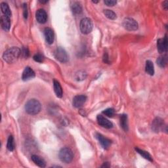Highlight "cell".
Returning a JSON list of instances; mask_svg holds the SVG:
<instances>
[{
    "instance_id": "cell-1",
    "label": "cell",
    "mask_w": 168,
    "mask_h": 168,
    "mask_svg": "<svg viewBox=\"0 0 168 168\" xmlns=\"http://www.w3.org/2000/svg\"><path fill=\"white\" fill-rule=\"evenodd\" d=\"M20 56H21V50L18 47H13L8 49L4 52L3 59L6 63L12 64L18 59Z\"/></svg>"
},
{
    "instance_id": "cell-2",
    "label": "cell",
    "mask_w": 168,
    "mask_h": 168,
    "mask_svg": "<svg viewBox=\"0 0 168 168\" xmlns=\"http://www.w3.org/2000/svg\"><path fill=\"white\" fill-rule=\"evenodd\" d=\"M42 109V105L39 100L32 99L29 100L25 104V110L28 114L36 115Z\"/></svg>"
},
{
    "instance_id": "cell-3",
    "label": "cell",
    "mask_w": 168,
    "mask_h": 168,
    "mask_svg": "<svg viewBox=\"0 0 168 168\" xmlns=\"http://www.w3.org/2000/svg\"><path fill=\"white\" fill-rule=\"evenodd\" d=\"M59 157L61 162L65 163V164H69L73 160L74 154L72 150L70 149L64 147L60 150Z\"/></svg>"
},
{
    "instance_id": "cell-4",
    "label": "cell",
    "mask_w": 168,
    "mask_h": 168,
    "mask_svg": "<svg viewBox=\"0 0 168 168\" xmlns=\"http://www.w3.org/2000/svg\"><path fill=\"white\" fill-rule=\"evenodd\" d=\"M93 28V24L91 18L85 17L81 20L80 23V28L81 33L84 34H88L92 31Z\"/></svg>"
},
{
    "instance_id": "cell-5",
    "label": "cell",
    "mask_w": 168,
    "mask_h": 168,
    "mask_svg": "<svg viewBox=\"0 0 168 168\" xmlns=\"http://www.w3.org/2000/svg\"><path fill=\"white\" fill-rule=\"evenodd\" d=\"M122 26L128 31H135L139 28V25L136 20L130 17L125 18L122 22Z\"/></svg>"
},
{
    "instance_id": "cell-6",
    "label": "cell",
    "mask_w": 168,
    "mask_h": 168,
    "mask_svg": "<svg viewBox=\"0 0 168 168\" xmlns=\"http://www.w3.org/2000/svg\"><path fill=\"white\" fill-rule=\"evenodd\" d=\"M54 56L56 59L62 63H67L68 60V55L67 51L64 48L61 47H59L56 49L54 53Z\"/></svg>"
},
{
    "instance_id": "cell-7",
    "label": "cell",
    "mask_w": 168,
    "mask_h": 168,
    "mask_svg": "<svg viewBox=\"0 0 168 168\" xmlns=\"http://www.w3.org/2000/svg\"><path fill=\"white\" fill-rule=\"evenodd\" d=\"M165 126V124L164 120L160 118V117H156L153 120L152 123V129L155 133H159L164 130Z\"/></svg>"
},
{
    "instance_id": "cell-8",
    "label": "cell",
    "mask_w": 168,
    "mask_h": 168,
    "mask_svg": "<svg viewBox=\"0 0 168 168\" xmlns=\"http://www.w3.org/2000/svg\"><path fill=\"white\" fill-rule=\"evenodd\" d=\"M157 49L160 53L167 52V35H165L164 38H160L157 40Z\"/></svg>"
},
{
    "instance_id": "cell-9",
    "label": "cell",
    "mask_w": 168,
    "mask_h": 168,
    "mask_svg": "<svg viewBox=\"0 0 168 168\" xmlns=\"http://www.w3.org/2000/svg\"><path fill=\"white\" fill-rule=\"evenodd\" d=\"M95 137H96V138L98 139V141L100 142V144L101 145L102 147H103L104 149L107 150L109 148L111 143H112L111 141L109 139L106 138V137H105L103 135H101L98 133H96L95 134Z\"/></svg>"
},
{
    "instance_id": "cell-10",
    "label": "cell",
    "mask_w": 168,
    "mask_h": 168,
    "mask_svg": "<svg viewBox=\"0 0 168 168\" xmlns=\"http://www.w3.org/2000/svg\"><path fill=\"white\" fill-rule=\"evenodd\" d=\"M87 100V96L84 95H76L73 98V106L76 108H81Z\"/></svg>"
},
{
    "instance_id": "cell-11",
    "label": "cell",
    "mask_w": 168,
    "mask_h": 168,
    "mask_svg": "<svg viewBox=\"0 0 168 168\" xmlns=\"http://www.w3.org/2000/svg\"><path fill=\"white\" fill-rule=\"evenodd\" d=\"M96 120H97L99 125L104 128L110 129L113 127V123L102 115H98L96 117Z\"/></svg>"
},
{
    "instance_id": "cell-12",
    "label": "cell",
    "mask_w": 168,
    "mask_h": 168,
    "mask_svg": "<svg viewBox=\"0 0 168 168\" xmlns=\"http://www.w3.org/2000/svg\"><path fill=\"white\" fill-rule=\"evenodd\" d=\"M35 18L40 24H45L47 20V14L43 9H39L35 13Z\"/></svg>"
},
{
    "instance_id": "cell-13",
    "label": "cell",
    "mask_w": 168,
    "mask_h": 168,
    "mask_svg": "<svg viewBox=\"0 0 168 168\" xmlns=\"http://www.w3.org/2000/svg\"><path fill=\"white\" fill-rule=\"evenodd\" d=\"M44 35L45 41H46V42L48 44L51 45L53 43L55 39V34L53 30L51 28H45L44 30Z\"/></svg>"
},
{
    "instance_id": "cell-14",
    "label": "cell",
    "mask_w": 168,
    "mask_h": 168,
    "mask_svg": "<svg viewBox=\"0 0 168 168\" xmlns=\"http://www.w3.org/2000/svg\"><path fill=\"white\" fill-rule=\"evenodd\" d=\"M34 71L29 67H27L24 68L23 74H22V80L23 81H28L34 78L35 77Z\"/></svg>"
},
{
    "instance_id": "cell-15",
    "label": "cell",
    "mask_w": 168,
    "mask_h": 168,
    "mask_svg": "<svg viewBox=\"0 0 168 168\" xmlns=\"http://www.w3.org/2000/svg\"><path fill=\"white\" fill-rule=\"evenodd\" d=\"M0 23H1V27L4 31L7 32L11 28V20L8 17L5 16V15L2 16L0 18Z\"/></svg>"
},
{
    "instance_id": "cell-16",
    "label": "cell",
    "mask_w": 168,
    "mask_h": 168,
    "mask_svg": "<svg viewBox=\"0 0 168 168\" xmlns=\"http://www.w3.org/2000/svg\"><path fill=\"white\" fill-rule=\"evenodd\" d=\"M70 8L72 10V13L76 14H80L82 13V6L80 2H72L70 4Z\"/></svg>"
},
{
    "instance_id": "cell-17",
    "label": "cell",
    "mask_w": 168,
    "mask_h": 168,
    "mask_svg": "<svg viewBox=\"0 0 168 168\" xmlns=\"http://www.w3.org/2000/svg\"><path fill=\"white\" fill-rule=\"evenodd\" d=\"M53 88H54V91L56 94V96L59 98H61L63 96V89L60 83L57 80H53Z\"/></svg>"
},
{
    "instance_id": "cell-18",
    "label": "cell",
    "mask_w": 168,
    "mask_h": 168,
    "mask_svg": "<svg viewBox=\"0 0 168 168\" xmlns=\"http://www.w3.org/2000/svg\"><path fill=\"white\" fill-rule=\"evenodd\" d=\"M31 158L34 164L35 165H37L38 166L40 167H45V166H46V163H45V160L42 158H41L40 156L34 154L32 156Z\"/></svg>"
},
{
    "instance_id": "cell-19",
    "label": "cell",
    "mask_w": 168,
    "mask_h": 168,
    "mask_svg": "<svg viewBox=\"0 0 168 168\" xmlns=\"http://www.w3.org/2000/svg\"><path fill=\"white\" fill-rule=\"evenodd\" d=\"M145 71L148 74H149L150 76H153L154 74V64L153 63H152V61L149 60L146 61Z\"/></svg>"
},
{
    "instance_id": "cell-20",
    "label": "cell",
    "mask_w": 168,
    "mask_h": 168,
    "mask_svg": "<svg viewBox=\"0 0 168 168\" xmlns=\"http://www.w3.org/2000/svg\"><path fill=\"white\" fill-rule=\"evenodd\" d=\"M1 10H2V12L3 13V14L5 15V16L11 18V14H12L11 11L7 3L3 2L1 3Z\"/></svg>"
},
{
    "instance_id": "cell-21",
    "label": "cell",
    "mask_w": 168,
    "mask_h": 168,
    "mask_svg": "<svg viewBox=\"0 0 168 168\" xmlns=\"http://www.w3.org/2000/svg\"><path fill=\"white\" fill-rule=\"evenodd\" d=\"M120 125L122 129L124 131H128V116L126 114H122L120 116Z\"/></svg>"
},
{
    "instance_id": "cell-22",
    "label": "cell",
    "mask_w": 168,
    "mask_h": 168,
    "mask_svg": "<svg viewBox=\"0 0 168 168\" xmlns=\"http://www.w3.org/2000/svg\"><path fill=\"white\" fill-rule=\"evenodd\" d=\"M156 63L160 68H165L167 63V57L166 55L159 57L156 60Z\"/></svg>"
},
{
    "instance_id": "cell-23",
    "label": "cell",
    "mask_w": 168,
    "mask_h": 168,
    "mask_svg": "<svg viewBox=\"0 0 168 168\" xmlns=\"http://www.w3.org/2000/svg\"><path fill=\"white\" fill-rule=\"evenodd\" d=\"M135 150H136L137 152H138V153H139L141 156H142V157H143L145 159H146V160H149V161H150V162H152V161H153V159H152V158L151 155L148 152L145 151V150H141V149H139V148H137V147H136V148H135Z\"/></svg>"
},
{
    "instance_id": "cell-24",
    "label": "cell",
    "mask_w": 168,
    "mask_h": 168,
    "mask_svg": "<svg viewBox=\"0 0 168 168\" xmlns=\"http://www.w3.org/2000/svg\"><path fill=\"white\" fill-rule=\"evenodd\" d=\"M87 77V73L84 70H80L75 74V79L77 81H82Z\"/></svg>"
},
{
    "instance_id": "cell-25",
    "label": "cell",
    "mask_w": 168,
    "mask_h": 168,
    "mask_svg": "<svg viewBox=\"0 0 168 168\" xmlns=\"http://www.w3.org/2000/svg\"><path fill=\"white\" fill-rule=\"evenodd\" d=\"M14 138L12 135H10L7 140V148L9 151H13L14 149Z\"/></svg>"
},
{
    "instance_id": "cell-26",
    "label": "cell",
    "mask_w": 168,
    "mask_h": 168,
    "mask_svg": "<svg viewBox=\"0 0 168 168\" xmlns=\"http://www.w3.org/2000/svg\"><path fill=\"white\" fill-rule=\"evenodd\" d=\"M104 14L106 16V17H107L110 20H115L117 18L116 14L113 11H112V10H109V9L104 10Z\"/></svg>"
},
{
    "instance_id": "cell-27",
    "label": "cell",
    "mask_w": 168,
    "mask_h": 168,
    "mask_svg": "<svg viewBox=\"0 0 168 168\" xmlns=\"http://www.w3.org/2000/svg\"><path fill=\"white\" fill-rule=\"evenodd\" d=\"M103 113L106 116H108L109 117V118H112V117H113L114 114V110L113 109H106L104 110L103 112Z\"/></svg>"
},
{
    "instance_id": "cell-28",
    "label": "cell",
    "mask_w": 168,
    "mask_h": 168,
    "mask_svg": "<svg viewBox=\"0 0 168 168\" xmlns=\"http://www.w3.org/2000/svg\"><path fill=\"white\" fill-rule=\"evenodd\" d=\"M33 59L35 61V62H38V63H42L43 61L44 60V57L42 54H39V53L35 54L34 56Z\"/></svg>"
},
{
    "instance_id": "cell-29",
    "label": "cell",
    "mask_w": 168,
    "mask_h": 168,
    "mask_svg": "<svg viewBox=\"0 0 168 168\" xmlns=\"http://www.w3.org/2000/svg\"><path fill=\"white\" fill-rule=\"evenodd\" d=\"M104 2L106 6L109 7H113L117 3V2L114 1V0H105Z\"/></svg>"
},
{
    "instance_id": "cell-30",
    "label": "cell",
    "mask_w": 168,
    "mask_h": 168,
    "mask_svg": "<svg viewBox=\"0 0 168 168\" xmlns=\"http://www.w3.org/2000/svg\"><path fill=\"white\" fill-rule=\"evenodd\" d=\"M23 14H24V18H27L28 17V9H27V5L26 3L23 4Z\"/></svg>"
},
{
    "instance_id": "cell-31",
    "label": "cell",
    "mask_w": 168,
    "mask_h": 168,
    "mask_svg": "<svg viewBox=\"0 0 168 168\" xmlns=\"http://www.w3.org/2000/svg\"><path fill=\"white\" fill-rule=\"evenodd\" d=\"M21 55H23L24 57H28L29 56V51L27 48H23L21 50Z\"/></svg>"
},
{
    "instance_id": "cell-32",
    "label": "cell",
    "mask_w": 168,
    "mask_h": 168,
    "mask_svg": "<svg viewBox=\"0 0 168 168\" xmlns=\"http://www.w3.org/2000/svg\"><path fill=\"white\" fill-rule=\"evenodd\" d=\"M103 61L105 63H109V59L107 53H104L103 57Z\"/></svg>"
},
{
    "instance_id": "cell-33",
    "label": "cell",
    "mask_w": 168,
    "mask_h": 168,
    "mask_svg": "<svg viewBox=\"0 0 168 168\" xmlns=\"http://www.w3.org/2000/svg\"><path fill=\"white\" fill-rule=\"evenodd\" d=\"M162 5H163V7H164V9L166 10V11H167V7H168V2L167 1L164 2H163Z\"/></svg>"
},
{
    "instance_id": "cell-34",
    "label": "cell",
    "mask_w": 168,
    "mask_h": 168,
    "mask_svg": "<svg viewBox=\"0 0 168 168\" xmlns=\"http://www.w3.org/2000/svg\"><path fill=\"white\" fill-rule=\"evenodd\" d=\"M110 166V165L109 164V162H104L103 165H102V167H109Z\"/></svg>"
},
{
    "instance_id": "cell-35",
    "label": "cell",
    "mask_w": 168,
    "mask_h": 168,
    "mask_svg": "<svg viewBox=\"0 0 168 168\" xmlns=\"http://www.w3.org/2000/svg\"><path fill=\"white\" fill-rule=\"evenodd\" d=\"M40 3H47L48 1H45V2H43V1H39Z\"/></svg>"
},
{
    "instance_id": "cell-36",
    "label": "cell",
    "mask_w": 168,
    "mask_h": 168,
    "mask_svg": "<svg viewBox=\"0 0 168 168\" xmlns=\"http://www.w3.org/2000/svg\"><path fill=\"white\" fill-rule=\"evenodd\" d=\"M99 2H96V1H93V3H97Z\"/></svg>"
}]
</instances>
